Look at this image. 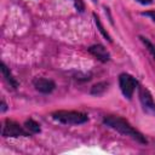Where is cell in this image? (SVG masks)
I'll return each mask as SVG.
<instances>
[{
    "instance_id": "1",
    "label": "cell",
    "mask_w": 155,
    "mask_h": 155,
    "mask_svg": "<svg viewBox=\"0 0 155 155\" xmlns=\"http://www.w3.org/2000/svg\"><path fill=\"white\" fill-rule=\"evenodd\" d=\"M103 122L107 126H109L110 128L117 131L119 133H121L124 136H127V137H131L132 139H134V140H137L139 143H143V144H147L148 143L147 138L139 131H137L128 121H126L125 119H122L120 116H115V115L104 116Z\"/></svg>"
},
{
    "instance_id": "2",
    "label": "cell",
    "mask_w": 155,
    "mask_h": 155,
    "mask_svg": "<svg viewBox=\"0 0 155 155\" xmlns=\"http://www.w3.org/2000/svg\"><path fill=\"white\" fill-rule=\"evenodd\" d=\"M52 117L65 125H80L88 120L86 114L74 110H58L52 113Z\"/></svg>"
},
{
    "instance_id": "3",
    "label": "cell",
    "mask_w": 155,
    "mask_h": 155,
    "mask_svg": "<svg viewBox=\"0 0 155 155\" xmlns=\"http://www.w3.org/2000/svg\"><path fill=\"white\" fill-rule=\"evenodd\" d=\"M119 85H120V90H121L122 94L127 99H131L132 94L136 90V86H137V80L132 75H130L127 73H122L119 76Z\"/></svg>"
},
{
    "instance_id": "4",
    "label": "cell",
    "mask_w": 155,
    "mask_h": 155,
    "mask_svg": "<svg viewBox=\"0 0 155 155\" xmlns=\"http://www.w3.org/2000/svg\"><path fill=\"white\" fill-rule=\"evenodd\" d=\"M138 96H139V101H140L143 110L147 114H149L151 116H155V102H154L153 96L149 92V90L145 88V87H139Z\"/></svg>"
},
{
    "instance_id": "5",
    "label": "cell",
    "mask_w": 155,
    "mask_h": 155,
    "mask_svg": "<svg viewBox=\"0 0 155 155\" xmlns=\"http://www.w3.org/2000/svg\"><path fill=\"white\" fill-rule=\"evenodd\" d=\"M2 136L4 137H27L29 136V133L23 127H21L17 122L7 119L2 127Z\"/></svg>"
},
{
    "instance_id": "6",
    "label": "cell",
    "mask_w": 155,
    "mask_h": 155,
    "mask_svg": "<svg viewBox=\"0 0 155 155\" xmlns=\"http://www.w3.org/2000/svg\"><path fill=\"white\" fill-rule=\"evenodd\" d=\"M33 85L41 93H51L54 90V87H56V85H54V82L52 80L44 79V78H36V79H34Z\"/></svg>"
},
{
    "instance_id": "7",
    "label": "cell",
    "mask_w": 155,
    "mask_h": 155,
    "mask_svg": "<svg viewBox=\"0 0 155 155\" xmlns=\"http://www.w3.org/2000/svg\"><path fill=\"white\" fill-rule=\"evenodd\" d=\"M88 52L94 56L97 59H99L101 62H108L110 61V53L109 51L103 46V45H92L91 47H88Z\"/></svg>"
},
{
    "instance_id": "8",
    "label": "cell",
    "mask_w": 155,
    "mask_h": 155,
    "mask_svg": "<svg viewBox=\"0 0 155 155\" xmlns=\"http://www.w3.org/2000/svg\"><path fill=\"white\" fill-rule=\"evenodd\" d=\"M1 73H2V76L5 78V80L10 84L11 87H13V88H17V87H18L17 80L13 78V75H12L11 71H10V69H8L4 63H1Z\"/></svg>"
},
{
    "instance_id": "9",
    "label": "cell",
    "mask_w": 155,
    "mask_h": 155,
    "mask_svg": "<svg viewBox=\"0 0 155 155\" xmlns=\"http://www.w3.org/2000/svg\"><path fill=\"white\" fill-rule=\"evenodd\" d=\"M108 82H105V81H103V82H98V84H96V85H93L92 86V88H91V93L92 94H94V96H99V94H102L107 88H108Z\"/></svg>"
},
{
    "instance_id": "10",
    "label": "cell",
    "mask_w": 155,
    "mask_h": 155,
    "mask_svg": "<svg viewBox=\"0 0 155 155\" xmlns=\"http://www.w3.org/2000/svg\"><path fill=\"white\" fill-rule=\"evenodd\" d=\"M24 127H25L29 132H31V133H39V132L41 131L40 125H39L36 121H34L33 119L27 120V121L24 122Z\"/></svg>"
},
{
    "instance_id": "11",
    "label": "cell",
    "mask_w": 155,
    "mask_h": 155,
    "mask_svg": "<svg viewBox=\"0 0 155 155\" xmlns=\"http://www.w3.org/2000/svg\"><path fill=\"white\" fill-rule=\"evenodd\" d=\"M139 39H140V41L144 44V46H145V48L150 52V54L153 56V58L155 59V46L147 39V38H144V36H139Z\"/></svg>"
},
{
    "instance_id": "12",
    "label": "cell",
    "mask_w": 155,
    "mask_h": 155,
    "mask_svg": "<svg viewBox=\"0 0 155 155\" xmlns=\"http://www.w3.org/2000/svg\"><path fill=\"white\" fill-rule=\"evenodd\" d=\"M93 17H94V23H96V25L98 27V30H99V31L103 34V36H104V38H107V40H108V41H110V42H111V38H110V35L108 34V31H107V30L103 28V25H102V23H101L99 18H98L96 15H93Z\"/></svg>"
},
{
    "instance_id": "13",
    "label": "cell",
    "mask_w": 155,
    "mask_h": 155,
    "mask_svg": "<svg viewBox=\"0 0 155 155\" xmlns=\"http://www.w3.org/2000/svg\"><path fill=\"white\" fill-rule=\"evenodd\" d=\"M73 1H74V5H75V7H76L78 11L82 12L85 10V5H84V1L82 0H73Z\"/></svg>"
},
{
    "instance_id": "14",
    "label": "cell",
    "mask_w": 155,
    "mask_h": 155,
    "mask_svg": "<svg viewBox=\"0 0 155 155\" xmlns=\"http://www.w3.org/2000/svg\"><path fill=\"white\" fill-rule=\"evenodd\" d=\"M142 16H145V17H149L153 22H155V10L153 11H147V12H143Z\"/></svg>"
},
{
    "instance_id": "15",
    "label": "cell",
    "mask_w": 155,
    "mask_h": 155,
    "mask_svg": "<svg viewBox=\"0 0 155 155\" xmlns=\"http://www.w3.org/2000/svg\"><path fill=\"white\" fill-rule=\"evenodd\" d=\"M136 1L142 4V5H150L153 2V0H136Z\"/></svg>"
},
{
    "instance_id": "16",
    "label": "cell",
    "mask_w": 155,
    "mask_h": 155,
    "mask_svg": "<svg viewBox=\"0 0 155 155\" xmlns=\"http://www.w3.org/2000/svg\"><path fill=\"white\" fill-rule=\"evenodd\" d=\"M1 107H2V108H1V111H5V110H6V104H5L4 101L1 102Z\"/></svg>"
}]
</instances>
